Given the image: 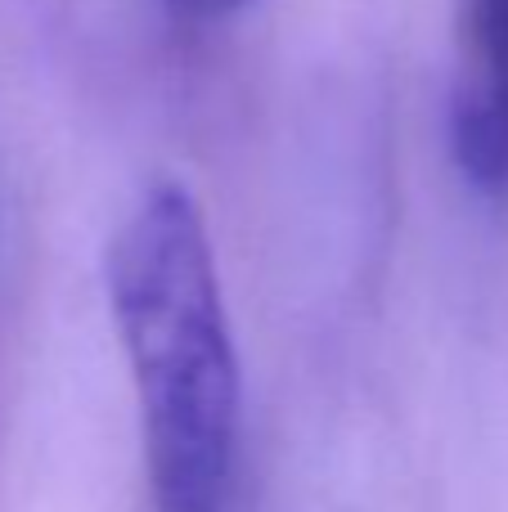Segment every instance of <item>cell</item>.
Masks as SVG:
<instances>
[{"label": "cell", "instance_id": "obj_1", "mask_svg": "<svg viewBox=\"0 0 508 512\" xmlns=\"http://www.w3.org/2000/svg\"><path fill=\"white\" fill-rule=\"evenodd\" d=\"M104 288L153 512H221L239 459L243 373L203 207L185 185H153L117 225Z\"/></svg>", "mask_w": 508, "mask_h": 512}, {"label": "cell", "instance_id": "obj_2", "mask_svg": "<svg viewBox=\"0 0 508 512\" xmlns=\"http://www.w3.org/2000/svg\"><path fill=\"white\" fill-rule=\"evenodd\" d=\"M450 149L482 198H508V0H455Z\"/></svg>", "mask_w": 508, "mask_h": 512}, {"label": "cell", "instance_id": "obj_3", "mask_svg": "<svg viewBox=\"0 0 508 512\" xmlns=\"http://www.w3.org/2000/svg\"><path fill=\"white\" fill-rule=\"evenodd\" d=\"M171 14L185 18V23H225V18L252 9L257 0H167Z\"/></svg>", "mask_w": 508, "mask_h": 512}]
</instances>
